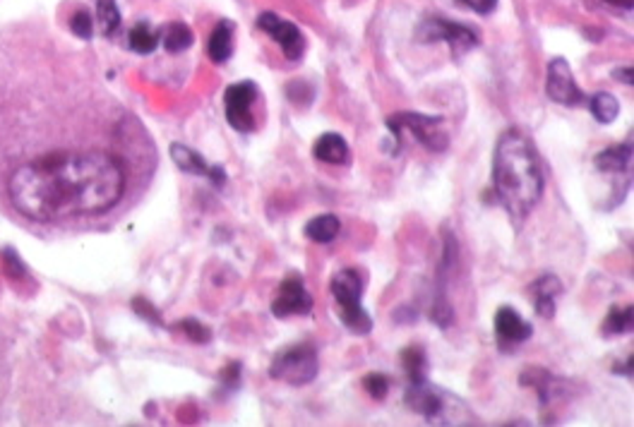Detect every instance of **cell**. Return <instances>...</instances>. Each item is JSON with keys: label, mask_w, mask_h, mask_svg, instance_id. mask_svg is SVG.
Masks as SVG:
<instances>
[{"label": "cell", "mask_w": 634, "mask_h": 427, "mask_svg": "<svg viewBox=\"0 0 634 427\" xmlns=\"http://www.w3.org/2000/svg\"><path fill=\"white\" fill-rule=\"evenodd\" d=\"M159 41H163V49L169 53H183L193 46L195 36H193V29L186 22H171V25L163 27Z\"/></svg>", "instance_id": "ffe728a7"}, {"label": "cell", "mask_w": 634, "mask_h": 427, "mask_svg": "<svg viewBox=\"0 0 634 427\" xmlns=\"http://www.w3.org/2000/svg\"><path fill=\"white\" fill-rule=\"evenodd\" d=\"M545 94L551 101L560 106H584L586 94L577 87V82L572 77V67L565 58H553L548 63V75H545Z\"/></svg>", "instance_id": "ba28073f"}, {"label": "cell", "mask_w": 634, "mask_h": 427, "mask_svg": "<svg viewBox=\"0 0 634 427\" xmlns=\"http://www.w3.org/2000/svg\"><path fill=\"white\" fill-rule=\"evenodd\" d=\"M180 329L193 344H210L211 341V331L202 322H197V320H183Z\"/></svg>", "instance_id": "4316f807"}, {"label": "cell", "mask_w": 634, "mask_h": 427, "mask_svg": "<svg viewBox=\"0 0 634 427\" xmlns=\"http://www.w3.org/2000/svg\"><path fill=\"white\" fill-rule=\"evenodd\" d=\"M70 32L80 39H91L94 34V20L87 10H77L73 17H70Z\"/></svg>", "instance_id": "d4e9b609"}, {"label": "cell", "mask_w": 634, "mask_h": 427, "mask_svg": "<svg viewBox=\"0 0 634 427\" xmlns=\"http://www.w3.org/2000/svg\"><path fill=\"white\" fill-rule=\"evenodd\" d=\"M462 3L469 5L473 12H479V15H490L497 8V0H462Z\"/></svg>", "instance_id": "f546056e"}, {"label": "cell", "mask_w": 634, "mask_h": 427, "mask_svg": "<svg viewBox=\"0 0 634 427\" xmlns=\"http://www.w3.org/2000/svg\"><path fill=\"white\" fill-rule=\"evenodd\" d=\"M313 310V296L305 289L301 274H289L279 286V293L272 300V314L279 320L293 314H308Z\"/></svg>", "instance_id": "9c48e42d"}, {"label": "cell", "mask_w": 634, "mask_h": 427, "mask_svg": "<svg viewBox=\"0 0 634 427\" xmlns=\"http://www.w3.org/2000/svg\"><path fill=\"white\" fill-rule=\"evenodd\" d=\"M401 365L408 375V384L428 382V355L421 346H408L401 351Z\"/></svg>", "instance_id": "d6986e66"}, {"label": "cell", "mask_w": 634, "mask_h": 427, "mask_svg": "<svg viewBox=\"0 0 634 427\" xmlns=\"http://www.w3.org/2000/svg\"><path fill=\"white\" fill-rule=\"evenodd\" d=\"M317 351L310 344H296V346L281 348L269 365V377L293 384V387H303L310 384L317 377Z\"/></svg>", "instance_id": "5b68a950"}, {"label": "cell", "mask_w": 634, "mask_h": 427, "mask_svg": "<svg viewBox=\"0 0 634 427\" xmlns=\"http://www.w3.org/2000/svg\"><path fill=\"white\" fill-rule=\"evenodd\" d=\"M442 118L440 115H425V114H394L387 118V128H390L392 138H394V152L399 154L401 149V130H411V135L418 139V145H423L428 152H445L449 145L448 132L440 130Z\"/></svg>", "instance_id": "277c9868"}, {"label": "cell", "mask_w": 634, "mask_h": 427, "mask_svg": "<svg viewBox=\"0 0 634 427\" xmlns=\"http://www.w3.org/2000/svg\"><path fill=\"white\" fill-rule=\"evenodd\" d=\"M495 336L500 346H519L534 336V327L512 307H500L495 312Z\"/></svg>", "instance_id": "7c38bea8"}, {"label": "cell", "mask_w": 634, "mask_h": 427, "mask_svg": "<svg viewBox=\"0 0 634 427\" xmlns=\"http://www.w3.org/2000/svg\"><path fill=\"white\" fill-rule=\"evenodd\" d=\"M589 111H591V115H594L601 125H610V123L618 118L620 104L618 99L608 94V91H596L594 97L589 99Z\"/></svg>", "instance_id": "7402d4cb"}, {"label": "cell", "mask_w": 634, "mask_h": 427, "mask_svg": "<svg viewBox=\"0 0 634 427\" xmlns=\"http://www.w3.org/2000/svg\"><path fill=\"white\" fill-rule=\"evenodd\" d=\"M97 20L104 36H114L121 29V10L115 0H97Z\"/></svg>", "instance_id": "cb8c5ba5"}, {"label": "cell", "mask_w": 634, "mask_h": 427, "mask_svg": "<svg viewBox=\"0 0 634 427\" xmlns=\"http://www.w3.org/2000/svg\"><path fill=\"white\" fill-rule=\"evenodd\" d=\"M594 166L601 173H625L632 166V142L615 145L596 154Z\"/></svg>", "instance_id": "e0dca14e"}, {"label": "cell", "mask_w": 634, "mask_h": 427, "mask_svg": "<svg viewBox=\"0 0 634 427\" xmlns=\"http://www.w3.org/2000/svg\"><path fill=\"white\" fill-rule=\"evenodd\" d=\"M332 298L337 317L351 334L366 336L373 329V317L363 307V279L356 269H342L332 276Z\"/></svg>", "instance_id": "3957f363"}, {"label": "cell", "mask_w": 634, "mask_h": 427, "mask_svg": "<svg viewBox=\"0 0 634 427\" xmlns=\"http://www.w3.org/2000/svg\"><path fill=\"white\" fill-rule=\"evenodd\" d=\"M531 293L536 300V312L543 320H553L555 317V298L562 293V283L558 276L545 274L541 279L531 283Z\"/></svg>", "instance_id": "5bb4252c"}, {"label": "cell", "mask_w": 634, "mask_h": 427, "mask_svg": "<svg viewBox=\"0 0 634 427\" xmlns=\"http://www.w3.org/2000/svg\"><path fill=\"white\" fill-rule=\"evenodd\" d=\"M132 307H135V312L142 314V317H145V320H149L152 324H162V317H159V312H156L155 307H152V303H147L145 298L132 300Z\"/></svg>", "instance_id": "f1b7e54d"}, {"label": "cell", "mask_w": 634, "mask_h": 427, "mask_svg": "<svg viewBox=\"0 0 634 427\" xmlns=\"http://www.w3.org/2000/svg\"><path fill=\"white\" fill-rule=\"evenodd\" d=\"M125 190V170L99 149L49 152L17 166L8 178L10 204L36 224L114 210Z\"/></svg>", "instance_id": "6da1fadb"}, {"label": "cell", "mask_w": 634, "mask_h": 427, "mask_svg": "<svg viewBox=\"0 0 634 427\" xmlns=\"http://www.w3.org/2000/svg\"><path fill=\"white\" fill-rule=\"evenodd\" d=\"M613 75H615V80L627 82V84H632V82H634V77H632V67H625V70H622V67H620V70H615V73H613Z\"/></svg>", "instance_id": "4dcf8cb0"}, {"label": "cell", "mask_w": 634, "mask_h": 427, "mask_svg": "<svg viewBox=\"0 0 634 427\" xmlns=\"http://www.w3.org/2000/svg\"><path fill=\"white\" fill-rule=\"evenodd\" d=\"M543 190L545 176L536 145L517 128L503 132L493 156V193L517 231L541 202Z\"/></svg>", "instance_id": "7a4b0ae2"}, {"label": "cell", "mask_w": 634, "mask_h": 427, "mask_svg": "<svg viewBox=\"0 0 634 427\" xmlns=\"http://www.w3.org/2000/svg\"><path fill=\"white\" fill-rule=\"evenodd\" d=\"M128 43H131V49L135 51V53H139V56H149V53H155L156 46H159V34L147 25V22H138V25L131 29V34H128Z\"/></svg>", "instance_id": "603a6c76"}, {"label": "cell", "mask_w": 634, "mask_h": 427, "mask_svg": "<svg viewBox=\"0 0 634 427\" xmlns=\"http://www.w3.org/2000/svg\"><path fill=\"white\" fill-rule=\"evenodd\" d=\"M634 322L632 305H613L610 312L603 320V334L606 336H620V334H630Z\"/></svg>", "instance_id": "44dd1931"}, {"label": "cell", "mask_w": 634, "mask_h": 427, "mask_svg": "<svg viewBox=\"0 0 634 427\" xmlns=\"http://www.w3.org/2000/svg\"><path fill=\"white\" fill-rule=\"evenodd\" d=\"M241 372H243L241 370V363H228L219 375L221 384H226L228 389H236L241 384Z\"/></svg>", "instance_id": "83f0119b"}, {"label": "cell", "mask_w": 634, "mask_h": 427, "mask_svg": "<svg viewBox=\"0 0 634 427\" xmlns=\"http://www.w3.org/2000/svg\"><path fill=\"white\" fill-rule=\"evenodd\" d=\"M313 154H315L317 162L332 163V166H342L349 162V145L342 135L337 132H325L322 138H317V142L313 145Z\"/></svg>", "instance_id": "9a60e30c"}, {"label": "cell", "mask_w": 634, "mask_h": 427, "mask_svg": "<svg viewBox=\"0 0 634 427\" xmlns=\"http://www.w3.org/2000/svg\"><path fill=\"white\" fill-rule=\"evenodd\" d=\"M171 159L180 170L193 173V176H204L214 187L226 186V173H224V169H221V166H210V163L204 162L202 156H200L195 149H190V146L178 145V142L171 145Z\"/></svg>", "instance_id": "8fae6325"}, {"label": "cell", "mask_w": 634, "mask_h": 427, "mask_svg": "<svg viewBox=\"0 0 634 427\" xmlns=\"http://www.w3.org/2000/svg\"><path fill=\"white\" fill-rule=\"evenodd\" d=\"M363 387H366V391L373 396L375 401H383L387 391H390V379L380 375V372H373V375H368L363 379Z\"/></svg>", "instance_id": "484cf974"}, {"label": "cell", "mask_w": 634, "mask_h": 427, "mask_svg": "<svg viewBox=\"0 0 634 427\" xmlns=\"http://www.w3.org/2000/svg\"><path fill=\"white\" fill-rule=\"evenodd\" d=\"M234 36H236V25H234L231 20H221L210 36L207 56H210L214 63H226L228 58L234 56Z\"/></svg>", "instance_id": "2e32d148"}, {"label": "cell", "mask_w": 634, "mask_h": 427, "mask_svg": "<svg viewBox=\"0 0 634 427\" xmlns=\"http://www.w3.org/2000/svg\"><path fill=\"white\" fill-rule=\"evenodd\" d=\"M258 84L252 80H243L231 84L224 94V108H226L228 125L238 132H255L258 123L252 115V106L258 101Z\"/></svg>", "instance_id": "52a82bcc"}, {"label": "cell", "mask_w": 634, "mask_h": 427, "mask_svg": "<svg viewBox=\"0 0 634 427\" xmlns=\"http://www.w3.org/2000/svg\"><path fill=\"white\" fill-rule=\"evenodd\" d=\"M418 41L423 43H431V41H445L455 56H464L466 51L476 49L480 43V36L476 29L459 22H449L445 17H425L418 27Z\"/></svg>", "instance_id": "8992f818"}, {"label": "cell", "mask_w": 634, "mask_h": 427, "mask_svg": "<svg viewBox=\"0 0 634 427\" xmlns=\"http://www.w3.org/2000/svg\"><path fill=\"white\" fill-rule=\"evenodd\" d=\"M606 3H613V5H627V8L632 5V0H606Z\"/></svg>", "instance_id": "1f68e13d"}, {"label": "cell", "mask_w": 634, "mask_h": 427, "mask_svg": "<svg viewBox=\"0 0 634 427\" xmlns=\"http://www.w3.org/2000/svg\"><path fill=\"white\" fill-rule=\"evenodd\" d=\"M339 231H342V221L334 217V214H320V217L310 218L308 224H305V235H308V241L320 242V245L332 242L334 238L339 235Z\"/></svg>", "instance_id": "ac0fdd59"}, {"label": "cell", "mask_w": 634, "mask_h": 427, "mask_svg": "<svg viewBox=\"0 0 634 427\" xmlns=\"http://www.w3.org/2000/svg\"><path fill=\"white\" fill-rule=\"evenodd\" d=\"M407 403L411 411H416L418 415H423V418H428V423L440 418V415H442V408H445L442 396H440L428 382H423V384H408Z\"/></svg>", "instance_id": "4fadbf2b"}, {"label": "cell", "mask_w": 634, "mask_h": 427, "mask_svg": "<svg viewBox=\"0 0 634 427\" xmlns=\"http://www.w3.org/2000/svg\"><path fill=\"white\" fill-rule=\"evenodd\" d=\"M258 27L277 41L289 60H301L303 51H305V39H303L301 29L293 25V22L281 20V17L274 15V12H260V15H258Z\"/></svg>", "instance_id": "30bf717a"}]
</instances>
